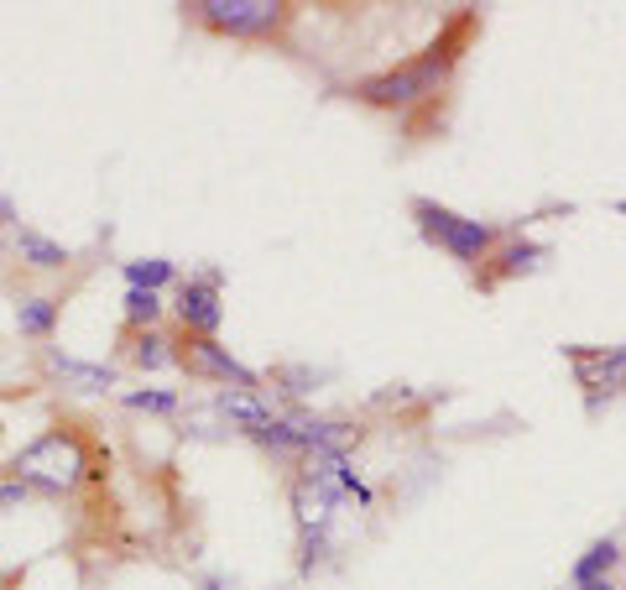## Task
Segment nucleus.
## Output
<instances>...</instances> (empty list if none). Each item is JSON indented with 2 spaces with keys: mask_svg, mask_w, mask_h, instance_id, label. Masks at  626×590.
<instances>
[{
  "mask_svg": "<svg viewBox=\"0 0 626 590\" xmlns=\"http://www.w3.org/2000/svg\"><path fill=\"white\" fill-rule=\"evenodd\" d=\"M183 16L230 43H287L298 5L293 0H189Z\"/></svg>",
  "mask_w": 626,
  "mask_h": 590,
  "instance_id": "nucleus-2",
  "label": "nucleus"
},
{
  "mask_svg": "<svg viewBox=\"0 0 626 590\" xmlns=\"http://www.w3.org/2000/svg\"><path fill=\"white\" fill-rule=\"evenodd\" d=\"M622 565V544L605 533V538H595V544L584 548L580 559H574V569H569V586H590V580H611V569Z\"/></svg>",
  "mask_w": 626,
  "mask_h": 590,
  "instance_id": "nucleus-12",
  "label": "nucleus"
},
{
  "mask_svg": "<svg viewBox=\"0 0 626 590\" xmlns=\"http://www.w3.org/2000/svg\"><path fill=\"white\" fill-rule=\"evenodd\" d=\"M178 283V266L168 257H141V262H126V287H141V293H162V287Z\"/></svg>",
  "mask_w": 626,
  "mask_h": 590,
  "instance_id": "nucleus-14",
  "label": "nucleus"
},
{
  "mask_svg": "<svg viewBox=\"0 0 626 590\" xmlns=\"http://www.w3.org/2000/svg\"><path fill=\"white\" fill-rule=\"evenodd\" d=\"M569 590H616L611 580H590V586H569Z\"/></svg>",
  "mask_w": 626,
  "mask_h": 590,
  "instance_id": "nucleus-21",
  "label": "nucleus"
},
{
  "mask_svg": "<svg viewBox=\"0 0 626 590\" xmlns=\"http://www.w3.org/2000/svg\"><path fill=\"white\" fill-rule=\"evenodd\" d=\"M408 215L418 219V230L429 236L439 251H449L459 266H470V272H480V266L491 262V251H497L507 236H517L512 225H491V219H465L454 215V209H444L439 198H412Z\"/></svg>",
  "mask_w": 626,
  "mask_h": 590,
  "instance_id": "nucleus-3",
  "label": "nucleus"
},
{
  "mask_svg": "<svg viewBox=\"0 0 626 590\" xmlns=\"http://www.w3.org/2000/svg\"><path fill=\"white\" fill-rule=\"evenodd\" d=\"M564 361L574 366L590 413H601V397L626 393V345H564Z\"/></svg>",
  "mask_w": 626,
  "mask_h": 590,
  "instance_id": "nucleus-5",
  "label": "nucleus"
},
{
  "mask_svg": "<svg viewBox=\"0 0 626 590\" xmlns=\"http://www.w3.org/2000/svg\"><path fill=\"white\" fill-rule=\"evenodd\" d=\"M16 502H26V481H16V476H11V481L0 486V507H16Z\"/></svg>",
  "mask_w": 626,
  "mask_h": 590,
  "instance_id": "nucleus-19",
  "label": "nucleus"
},
{
  "mask_svg": "<svg viewBox=\"0 0 626 590\" xmlns=\"http://www.w3.org/2000/svg\"><path fill=\"white\" fill-rule=\"evenodd\" d=\"M126 329H157L162 325V293H141V287H126Z\"/></svg>",
  "mask_w": 626,
  "mask_h": 590,
  "instance_id": "nucleus-15",
  "label": "nucleus"
},
{
  "mask_svg": "<svg viewBox=\"0 0 626 590\" xmlns=\"http://www.w3.org/2000/svg\"><path fill=\"white\" fill-rule=\"evenodd\" d=\"M204 590H236V586H225V580H204Z\"/></svg>",
  "mask_w": 626,
  "mask_h": 590,
  "instance_id": "nucleus-22",
  "label": "nucleus"
},
{
  "mask_svg": "<svg viewBox=\"0 0 626 590\" xmlns=\"http://www.w3.org/2000/svg\"><path fill=\"white\" fill-rule=\"evenodd\" d=\"M543 257H548V246L522 241V236H507V241L491 251V266H480L476 272V287L480 293H497L501 283H512V277H522V272H533Z\"/></svg>",
  "mask_w": 626,
  "mask_h": 590,
  "instance_id": "nucleus-7",
  "label": "nucleus"
},
{
  "mask_svg": "<svg viewBox=\"0 0 626 590\" xmlns=\"http://www.w3.org/2000/svg\"><path fill=\"white\" fill-rule=\"evenodd\" d=\"M215 408L225 418H230V429H240V434L246 439H257L261 429H266V423H272V408H266V402H261V393H219L215 397Z\"/></svg>",
  "mask_w": 626,
  "mask_h": 590,
  "instance_id": "nucleus-9",
  "label": "nucleus"
},
{
  "mask_svg": "<svg viewBox=\"0 0 626 590\" xmlns=\"http://www.w3.org/2000/svg\"><path fill=\"white\" fill-rule=\"evenodd\" d=\"M257 444H261V450H272V455H308V450H303L298 423H293L287 413L272 418V423H266V429L257 434Z\"/></svg>",
  "mask_w": 626,
  "mask_h": 590,
  "instance_id": "nucleus-16",
  "label": "nucleus"
},
{
  "mask_svg": "<svg viewBox=\"0 0 626 590\" xmlns=\"http://www.w3.org/2000/svg\"><path fill=\"white\" fill-rule=\"evenodd\" d=\"M272 382H277L287 397H303L308 387H314V372H308V366H277V372H272Z\"/></svg>",
  "mask_w": 626,
  "mask_h": 590,
  "instance_id": "nucleus-18",
  "label": "nucleus"
},
{
  "mask_svg": "<svg viewBox=\"0 0 626 590\" xmlns=\"http://www.w3.org/2000/svg\"><path fill=\"white\" fill-rule=\"evenodd\" d=\"M173 361L189 376H198V382H219L225 393H261V376L251 372V366H240L219 340H209V334H189L183 325H178V334H173Z\"/></svg>",
  "mask_w": 626,
  "mask_h": 590,
  "instance_id": "nucleus-4",
  "label": "nucleus"
},
{
  "mask_svg": "<svg viewBox=\"0 0 626 590\" xmlns=\"http://www.w3.org/2000/svg\"><path fill=\"white\" fill-rule=\"evenodd\" d=\"M5 225H16V198L0 189V230H5Z\"/></svg>",
  "mask_w": 626,
  "mask_h": 590,
  "instance_id": "nucleus-20",
  "label": "nucleus"
},
{
  "mask_svg": "<svg viewBox=\"0 0 626 590\" xmlns=\"http://www.w3.org/2000/svg\"><path fill=\"white\" fill-rule=\"evenodd\" d=\"M470 37H476V11L454 16L449 32H444L439 43L423 47L418 58L387 68V73H371L361 84H350V100H355V105H371V110H397V115L412 105H429L433 94H444V84H449L454 64L465 58Z\"/></svg>",
  "mask_w": 626,
  "mask_h": 590,
  "instance_id": "nucleus-1",
  "label": "nucleus"
},
{
  "mask_svg": "<svg viewBox=\"0 0 626 590\" xmlns=\"http://www.w3.org/2000/svg\"><path fill=\"white\" fill-rule=\"evenodd\" d=\"M126 408H136V413H178V393H168V387H130Z\"/></svg>",
  "mask_w": 626,
  "mask_h": 590,
  "instance_id": "nucleus-17",
  "label": "nucleus"
},
{
  "mask_svg": "<svg viewBox=\"0 0 626 590\" xmlns=\"http://www.w3.org/2000/svg\"><path fill=\"white\" fill-rule=\"evenodd\" d=\"M219 287H225V272L209 266V272H198V277H183L178 283V325L189 329V334H209L215 340L219 325H225V304H219Z\"/></svg>",
  "mask_w": 626,
  "mask_h": 590,
  "instance_id": "nucleus-6",
  "label": "nucleus"
},
{
  "mask_svg": "<svg viewBox=\"0 0 626 590\" xmlns=\"http://www.w3.org/2000/svg\"><path fill=\"white\" fill-rule=\"evenodd\" d=\"M126 361L136 372H162L173 366V340L157 329H126Z\"/></svg>",
  "mask_w": 626,
  "mask_h": 590,
  "instance_id": "nucleus-11",
  "label": "nucleus"
},
{
  "mask_svg": "<svg viewBox=\"0 0 626 590\" xmlns=\"http://www.w3.org/2000/svg\"><path fill=\"white\" fill-rule=\"evenodd\" d=\"M16 257H22L32 272H64V266L73 262V251L58 246L53 236H43V230H16Z\"/></svg>",
  "mask_w": 626,
  "mask_h": 590,
  "instance_id": "nucleus-10",
  "label": "nucleus"
},
{
  "mask_svg": "<svg viewBox=\"0 0 626 590\" xmlns=\"http://www.w3.org/2000/svg\"><path fill=\"white\" fill-rule=\"evenodd\" d=\"M58 314H64V304L58 298H22L16 304V329H22L26 340H53V329H58Z\"/></svg>",
  "mask_w": 626,
  "mask_h": 590,
  "instance_id": "nucleus-13",
  "label": "nucleus"
},
{
  "mask_svg": "<svg viewBox=\"0 0 626 590\" xmlns=\"http://www.w3.org/2000/svg\"><path fill=\"white\" fill-rule=\"evenodd\" d=\"M47 366L64 376L68 387H79V393H115V387H121V372H115V366L73 361V355H64V350H53V345H47Z\"/></svg>",
  "mask_w": 626,
  "mask_h": 590,
  "instance_id": "nucleus-8",
  "label": "nucleus"
}]
</instances>
